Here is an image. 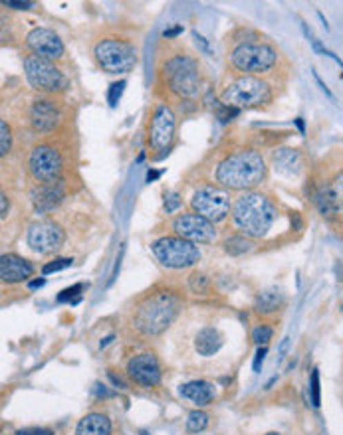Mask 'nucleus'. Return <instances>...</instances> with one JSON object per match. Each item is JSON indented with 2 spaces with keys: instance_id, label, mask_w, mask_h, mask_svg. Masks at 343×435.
Returning <instances> with one entry per match:
<instances>
[{
  "instance_id": "603ef678",
  "label": "nucleus",
  "mask_w": 343,
  "mask_h": 435,
  "mask_svg": "<svg viewBox=\"0 0 343 435\" xmlns=\"http://www.w3.org/2000/svg\"><path fill=\"white\" fill-rule=\"evenodd\" d=\"M296 125H298L299 133L304 135V133H306V125H304V121H302V117H298V119H296Z\"/></svg>"
},
{
  "instance_id": "8fccbe9b",
  "label": "nucleus",
  "mask_w": 343,
  "mask_h": 435,
  "mask_svg": "<svg viewBox=\"0 0 343 435\" xmlns=\"http://www.w3.org/2000/svg\"><path fill=\"white\" fill-rule=\"evenodd\" d=\"M288 345H290V338L286 336V338L282 340V345H280V350H278V356H280V358H284V354H286V348H288Z\"/></svg>"
},
{
  "instance_id": "58836bf2",
  "label": "nucleus",
  "mask_w": 343,
  "mask_h": 435,
  "mask_svg": "<svg viewBox=\"0 0 343 435\" xmlns=\"http://www.w3.org/2000/svg\"><path fill=\"white\" fill-rule=\"evenodd\" d=\"M16 435H54V432L46 427H26V429H18Z\"/></svg>"
},
{
  "instance_id": "9b49d317",
  "label": "nucleus",
  "mask_w": 343,
  "mask_h": 435,
  "mask_svg": "<svg viewBox=\"0 0 343 435\" xmlns=\"http://www.w3.org/2000/svg\"><path fill=\"white\" fill-rule=\"evenodd\" d=\"M64 166H66V160H64V153L60 151V146L48 143V141L32 146L28 160H26L28 174L36 184L62 178Z\"/></svg>"
},
{
  "instance_id": "c9c22d12",
  "label": "nucleus",
  "mask_w": 343,
  "mask_h": 435,
  "mask_svg": "<svg viewBox=\"0 0 343 435\" xmlns=\"http://www.w3.org/2000/svg\"><path fill=\"white\" fill-rule=\"evenodd\" d=\"M123 89H125V81H123V79L111 84L109 91H107V103H109V107H118L121 95H123Z\"/></svg>"
},
{
  "instance_id": "ea45409f",
  "label": "nucleus",
  "mask_w": 343,
  "mask_h": 435,
  "mask_svg": "<svg viewBox=\"0 0 343 435\" xmlns=\"http://www.w3.org/2000/svg\"><path fill=\"white\" fill-rule=\"evenodd\" d=\"M179 206H180L179 194H171V196L165 200V210H167V214H173Z\"/></svg>"
},
{
  "instance_id": "b1692460",
  "label": "nucleus",
  "mask_w": 343,
  "mask_h": 435,
  "mask_svg": "<svg viewBox=\"0 0 343 435\" xmlns=\"http://www.w3.org/2000/svg\"><path fill=\"white\" fill-rule=\"evenodd\" d=\"M284 307V295L280 291L270 289L260 293L254 301V311L258 315H274Z\"/></svg>"
},
{
  "instance_id": "a878e982",
  "label": "nucleus",
  "mask_w": 343,
  "mask_h": 435,
  "mask_svg": "<svg viewBox=\"0 0 343 435\" xmlns=\"http://www.w3.org/2000/svg\"><path fill=\"white\" fill-rule=\"evenodd\" d=\"M252 249V244L246 235H230L224 242V251L230 255H244Z\"/></svg>"
},
{
  "instance_id": "0eeeda50",
  "label": "nucleus",
  "mask_w": 343,
  "mask_h": 435,
  "mask_svg": "<svg viewBox=\"0 0 343 435\" xmlns=\"http://www.w3.org/2000/svg\"><path fill=\"white\" fill-rule=\"evenodd\" d=\"M224 105L234 109H266L274 102V86L266 77L237 75L221 91L219 97Z\"/></svg>"
},
{
  "instance_id": "6ab92c4d",
  "label": "nucleus",
  "mask_w": 343,
  "mask_h": 435,
  "mask_svg": "<svg viewBox=\"0 0 343 435\" xmlns=\"http://www.w3.org/2000/svg\"><path fill=\"white\" fill-rule=\"evenodd\" d=\"M66 198V180L58 178L52 182H38L30 188V200L38 214H48L56 210Z\"/></svg>"
},
{
  "instance_id": "49530a36",
  "label": "nucleus",
  "mask_w": 343,
  "mask_h": 435,
  "mask_svg": "<svg viewBox=\"0 0 343 435\" xmlns=\"http://www.w3.org/2000/svg\"><path fill=\"white\" fill-rule=\"evenodd\" d=\"M312 75H313V79H315V81H317V86L322 87V91H324V93H326V95H328L329 99H331V102H335V97H333V93H331V91H329V87L326 86V84H324V81H322V77H319V75H317V72H312Z\"/></svg>"
},
{
  "instance_id": "dca6fc26",
  "label": "nucleus",
  "mask_w": 343,
  "mask_h": 435,
  "mask_svg": "<svg viewBox=\"0 0 343 435\" xmlns=\"http://www.w3.org/2000/svg\"><path fill=\"white\" fill-rule=\"evenodd\" d=\"M28 123L34 133L50 135L60 127L62 105L54 97H36L28 107Z\"/></svg>"
},
{
  "instance_id": "7ed1b4c3",
  "label": "nucleus",
  "mask_w": 343,
  "mask_h": 435,
  "mask_svg": "<svg viewBox=\"0 0 343 435\" xmlns=\"http://www.w3.org/2000/svg\"><path fill=\"white\" fill-rule=\"evenodd\" d=\"M183 301L171 289L147 291L135 301L129 311V327L143 338H153L165 333L179 317Z\"/></svg>"
},
{
  "instance_id": "3c124183",
  "label": "nucleus",
  "mask_w": 343,
  "mask_h": 435,
  "mask_svg": "<svg viewBox=\"0 0 343 435\" xmlns=\"http://www.w3.org/2000/svg\"><path fill=\"white\" fill-rule=\"evenodd\" d=\"M161 176V171H149L147 173V182H153V180H157Z\"/></svg>"
},
{
  "instance_id": "393cba45",
  "label": "nucleus",
  "mask_w": 343,
  "mask_h": 435,
  "mask_svg": "<svg viewBox=\"0 0 343 435\" xmlns=\"http://www.w3.org/2000/svg\"><path fill=\"white\" fill-rule=\"evenodd\" d=\"M274 166L280 173L298 174L302 166V155L296 148H278L274 153Z\"/></svg>"
},
{
  "instance_id": "37998d69",
  "label": "nucleus",
  "mask_w": 343,
  "mask_h": 435,
  "mask_svg": "<svg viewBox=\"0 0 343 435\" xmlns=\"http://www.w3.org/2000/svg\"><path fill=\"white\" fill-rule=\"evenodd\" d=\"M107 376H109V380H111L118 388H121V390H125V388H127V382H125L121 376H118V374H115V370H109V372H107Z\"/></svg>"
},
{
  "instance_id": "f03ea898",
  "label": "nucleus",
  "mask_w": 343,
  "mask_h": 435,
  "mask_svg": "<svg viewBox=\"0 0 343 435\" xmlns=\"http://www.w3.org/2000/svg\"><path fill=\"white\" fill-rule=\"evenodd\" d=\"M268 166L262 153L252 146H242L226 153L214 166V182L224 190L250 192L264 184Z\"/></svg>"
},
{
  "instance_id": "39448f33",
  "label": "nucleus",
  "mask_w": 343,
  "mask_h": 435,
  "mask_svg": "<svg viewBox=\"0 0 343 435\" xmlns=\"http://www.w3.org/2000/svg\"><path fill=\"white\" fill-rule=\"evenodd\" d=\"M91 58L105 73H129L139 61L135 40L115 28H105L91 44Z\"/></svg>"
},
{
  "instance_id": "e433bc0d",
  "label": "nucleus",
  "mask_w": 343,
  "mask_h": 435,
  "mask_svg": "<svg viewBox=\"0 0 343 435\" xmlns=\"http://www.w3.org/2000/svg\"><path fill=\"white\" fill-rule=\"evenodd\" d=\"M4 6L16 8V10H30L36 4L34 2H20V0H4Z\"/></svg>"
},
{
  "instance_id": "864d4df0",
  "label": "nucleus",
  "mask_w": 343,
  "mask_h": 435,
  "mask_svg": "<svg viewBox=\"0 0 343 435\" xmlns=\"http://www.w3.org/2000/svg\"><path fill=\"white\" fill-rule=\"evenodd\" d=\"M266 435H280V434H276V432H272V434H266Z\"/></svg>"
},
{
  "instance_id": "a18cd8bd",
  "label": "nucleus",
  "mask_w": 343,
  "mask_h": 435,
  "mask_svg": "<svg viewBox=\"0 0 343 435\" xmlns=\"http://www.w3.org/2000/svg\"><path fill=\"white\" fill-rule=\"evenodd\" d=\"M93 392L100 396V398H113L115 396V392H111V390H107V386H104V384H95V388H93Z\"/></svg>"
},
{
  "instance_id": "1a4fd4ad",
  "label": "nucleus",
  "mask_w": 343,
  "mask_h": 435,
  "mask_svg": "<svg viewBox=\"0 0 343 435\" xmlns=\"http://www.w3.org/2000/svg\"><path fill=\"white\" fill-rule=\"evenodd\" d=\"M22 64H24L26 81L30 84L32 89H36L44 95H60L70 87L68 75L62 72L56 61L38 58L34 54H26Z\"/></svg>"
},
{
  "instance_id": "7c9ffc66",
  "label": "nucleus",
  "mask_w": 343,
  "mask_h": 435,
  "mask_svg": "<svg viewBox=\"0 0 343 435\" xmlns=\"http://www.w3.org/2000/svg\"><path fill=\"white\" fill-rule=\"evenodd\" d=\"M84 287H86L84 283H75V285H72V287H68V289L62 291L60 295L56 297V301H58V303H74V304L80 303V293L84 291Z\"/></svg>"
},
{
  "instance_id": "cd10ccee",
  "label": "nucleus",
  "mask_w": 343,
  "mask_h": 435,
  "mask_svg": "<svg viewBox=\"0 0 343 435\" xmlns=\"http://www.w3.org/2000/svg\"><path fill=\"white\" fill-rule=\"evenodd\" d=\"M228 40L234 46H239V44L258 42V40H262V36H260V32L252 28H237L232 34H228Z\"/></svg>"
},
{
  "instance_id": "f8f14e48",
  "label": "nucleus",
  "mask_w": 343,
  "mask_h": 435,
  "mask_svg": "<svg viewBox=\"0 0 343 435\" xmlns=\"http://www.w3.org/2000/svg\"><path fill=\"white\" fill-rule=\"evenodd\" d=\"M313 204L328 220L343 214V166H337L329 176H324L313 188Z\"/></svg>"
},
{
  "instance_id": "72a5a7b5",
  "label": "nucleus",
  "mask_w": 343,
  "mask_h": 435,
  "mask_svg": "<svg viewBox=\"0 0 343 435\" xmlns=\"http://www.w3.org/2000/svg\"><path fill=\"white\" fill-rule=\"evenodd\" d=\"M310 400H312L313 407H319L322 398H319V370L313 368L312 376H310Z\"/></svg>"
},
{
  "instance_id": "c85d7f7f",
  "label": "nucleus",
  "mask_w": 343,
  "mask_h": 435,
  "mask_svg": "<svg viewBox=\"0 0 343 435\" xmlns=\"http://www.w3.org/2000/svg\"><path fill=\"white\" fill-rule=\"evenodd\" d=\"M12 148V130L10 125L6 123V119L0 121V155L6 157Z\"/></svg>"
},
{
  "instance_id": "ddd939ff",
  "label": "nucleus",
  "mask_w": 343,
  "mask_h": 435,
  "mask_svg": "<svg viewBox=\"0 0 343 435\" xmlns=\"http://www.w3.org/2000/svg\"><path fill=\"white\" fill-rule=\"evenodd\" d=\"M191 208H193V212L210 220L212 224H219L232 212L230 194H228V190L221 188L216 184L201 186L191 198Z\"/></svg>"
},
{
  "instance_id": "f257e3e1",
  "label": "nucleus",
  "mask_w": 343,
  "mask_h": 435,
  "mask_svg": "<svg viewBox=\"0 0 343 435\" xmlns=\"http://www.w3.org/2000/svg\"><path fill=\"white\" fill-rule=\"evenodd\" d=\"M157 79L167 95L179 99L180 103L198 99L203 93L201 64L185 48H171L159 58Z\"/></svg>"
},
{
  "instance_id": "9d476101",
  "label": "nucleus",
  "mask_w": 343,
  "mask_h": 435,
  "mask_svg": "<svg viewBox=\"0 0 343 435\" xmlns=\"http://www.w3.org/2000/svg\"><path fill=\"white\" fill-rule=\"evenodd\" d=\"M151 251L157 261L169 269H187L201 261V251L193 242L179 235H165L151 244Z\"/></svg>"
},
{
  "instance_id": "a19ab883",
  "label": "nucleus",
  "mask_w": 343,
  "mask_h": 435,
  "mask_svg": "<svg viewBox=\"0 0 343 435\" xmlns=\"http://www.w3.org/2000/svg\"><path fill=\"white\" fill-rule=\"evenodd\" d=\"M8 208H10L8 196H6V192H2L0 194V218L2 220H6V216H8Z\"/></svg>"
},
{
  "instance_id": "09e8293b",
  "label": "nucleus",
  "mask_w": 343,
  "mask_h": 435,
  "mask_svg": "<svg viewBox=\"0 0 343 435\" xmlns=\"http://www.w3.org/2000/svg\"><path fill=\"white\" fill-rule=\"evenodd\" d=\"M44 283H46V279L44 277H40V279H34V281H30V283H28V287H30V289H38V287H42Z\"/></svg>"
},
{
  "instance_id": "423d86ee",
  "label": "nucleus",
  "mask_w": 343,
  "mask_h": 435,
  "mask_svg": "<svg viewBox=\"0 0 343 435\" xmlns=\"http://www.w3.org/2000/svg\"><path fill=\"white\" fill-rule=\"evenodd\" d=\"M282 54L280 50L268 40H258V42L239 44L232 46L228 52V64L230 70L237 75H268L280 66Z\"/></svg>"
},
{
  "instance_id": "412c9836",
  "label": "nucleus",
  "mask_w": 343,
  "mask_h": 435,
  "mask_svg": "<svg viewBox=\"0 0 343 435\" xmlns=\"http://www.w3.org/2000/svg\"><path fill=\"white\" fill-rule=\"evenodd\" d=\"M179 394L183 398L191 400L198 407L209 406L214 400V386L207 380H191L187 384H180Z\"/></svg>"
},
{
  "instance_id": "a211bd4d",
  "label": "nucleus",
  "mask_w": 343,
  "mask_h": 435,
  "mask_svg": "<svg viewBox=\"0 0 343 435\" xmlns=\"http://www.w3.org/2000/svg\"><path fill=\"white\" fill-rule=\"evenodd\" d=\"M127 376L143 388H155L161 384L163 372H161V364L153 352H141L129 358Z\"/></svg>"
},
{
  "instance_id": "20e7f679",
  "label": "nucleus",
  "mask_w": 343,
  "mask_h": 435,
  "mask_svg": "<svg viewBox=\"0 0 343 435\" xmlns=\"http://www.w3.org/2000/svg\"><path fill=\"white\" fill-rule=\"evenodd\" d=\"M232 220L240 232L250 240H260L278 220V206L264 192H242L232 204Z\"/></svg>"
},
{
  "instance_id": "5701e85b",
  "label": "nucleus",
  "mask_w": 343,
  "mask_h": 435,
  "mask_svg": "<svg viewBox=\"0 0 343 435\" xmlns=\"http://www.w3.org/2000/svg\"><path fill=\"white\" fill-rule=\"evenodd\" d=\"M75 435H111V421L105 414L91 412L77 421Z\"/></svg>"
},
{
  "instance_id": "2eb2a0df",
  "label": "nucleus",
  "mask_w": 343,
  "mask_h": 435,
  "mask_svg": "<svg viewBox=\"0 0 343 435\" xmlns=\"http://www.w3.org/2000/svg\"><path fill=\"white\" fill-rule=\"evenodd\" d=\"M26 242L36 253L48 255V253H56L64 246L66 232L60 224H56L52 220H42V222L32 224L30 230L26 233Z\"/></svg>"
},
{
  "instance_id": "473e14b6",
  "label": "nucleus",
  "mask_w": 343,
  "mask_h": 435,
  "mask_svg": "<svg viewBox=\"0 0 343 435\" xmlns=\"http://www.w3.org/2000/svg\"><path fill=\"white\" fill-rule=\"evenodd\" d=\"M272 334H274L272 327H268V325H258L252 331V340L258 347H266L270 340H272Z\"/></svg>"
},
{
  "instance_id": "f704fd0d",
  "label": "nucleus",
  "mask_w": 343,
  "mask_h": 435,
  "mask_svg": "<svg viewBox=\"0 0 343 435\" xmlns=\"http://www.w3.org/2000/svg\"><path fill=\"white\" fill-rule=\"evenodd\" d=\"M72 263H74L72 258H60V260L50 261V263H46L44 267H42V276H50V273H54V271H62V269L70 267Z\"/></svg>"
},
{
  "instance_id": "aec40b11",
  "label": "nucleus",
  "mask_w": 343,
  "mask_h": 435,
  "mask_svg": "<svg viewBox=\"0 0 343 435\" xmlns=\"http://www.w3.org/2000/svg\"><path fill=\"white\" fill-rule=\"evenodd\" d=\"M36 267L30 261L16 255V253H4L0 258V277L4 283H20L34 276Z\"/></svg>"
},
{
  "instance_id": "4468645a",
  "label": "nucleus",
  "mask_w": 343,
  "mask_h": 435,
  "mask_svg": "<svg viewBox=\"0 0 343 435\" xmlns=\"http://www.w3.org/2000/svg\"><path fill=\"white\" fill-rule=\"evenodd\" d=\"M173 232L193 244H212L216 240V226L196 212H185L173 220Z\"/></svg>"
},
{
  "instance_id": "79ce46f5",
  "label": "nucleus",
  "mask_w": 343,
  "mask_h": 435,
  "mask_svg": "<svg viewBox=\"0 0 343 435\" xmlns=\"http://www.w3.org/2000/svg\"><path fill=\"white\" fill-rule=\"evenodd\" d=\"M193 38H194V40H196V44H198V48H201V50H203L205 54H210L209 42H207V40H205V38H203V36H201V34H198L196 30H193Z\"/></svg>"
},
{
  "instance_id": "4c0bfd02",
  "label": "nucleus",
  "mask_w": 343,
  "mask_h": 435,
  "mask_svg": "<svg viewBox=\"0 0 343 435\" xmlns=\"http://www.w3.org/2000/svg\"><path fill=\"white\" fill-rule=\"evenodd\" d=\"M266 352H268V348L266 347H260L256 350V356H254V372H260V368H262V362H264V358H266Z\"/></svg>"
},
{
  "instance_id": "2f4dec72",
  "label": "nucleus",
  "mask_w": 343,
  "mask_h": 435,
  "mask_svg": "<svg viewBox=\"0 0 343 435\" xmlns=\"http://www.w3.org/2000/svg\"><path fill=\"white\" fill-rule=\"evenodd\" d=\"M214 105H212V109H214V113H216V117H219V121H221V123H228V121H230V119H232V117H237L240 113L239 109H234V107H228V105H224L223 102H221V99H219V102H216V99H214Z\"/></svg>"
},
{
  "instance_id": "4be33fe9",
  "label": "nucleus",
  "mask_w": 343,
  "mask_h": 435,
  "mask_svg": "<svg viewBox=\"0 0 343 435\" xmlns=\"http://www.w3.org/2000/svg\"><path fill=\"white\" fill-rule=\"evenodd\" d=\"M224 338L223 334L219 329H214V327H205V329H201L196 336H194V348H196V352L201 354V356H212V354H216L221 347H223Z\"/></svg>"
},
{
  "instance_id": "c756f323",
  "label": "nucleus",
  "mask_w": 343,
  "mask_h": 435,
  "mask_svg": "<svg viewBox=\"0 0 343 435\" xmlns=\"http://www.w3.org/2000/svg\"><path fill=\"white\" fill-rule=\"evenodd\" d=\"M209 287L210 281L205 273H198V271L191 273V277H189V289L193 291V293H196V295L209 293Z\"/></svg>"
},
{
  "instance_id": "bb28decb",
  "label": "nucleus",
  "mask_w": 343,
  "mask_h": 435,
  "mask_svg": "<svg viewBox=\"0 0 343 435\" xmlns=\"http://www.w3.org/2000/svg\"><path fill=\"white\" fill-rule=\"evenodd\" d=\"M187 432L189 434H201L209 427V414L203 412V409H193L187 418V423H185Z\"/></svg>"
},
{
  "instance_id": "de8ad7c7",
  "label": "nucleus",
  "mask_w": 343,
  "mask_h": 435,
  "mask_svg": "<svg viewBox=\"0 0 343 435\" xmlns=\"http://www.w3.org/2000/svg\"><path fill=\"white\" fill-rule=\"evenodd\" d=\"M179 34H183V26H175V28L165 30L163 38L165 40H173V38H177Z\"/></svg>"
},
{
  "instance_id": "6e6552de",
  "label": "nucleus",
  "mask_w": 343,
  "mask_h": 435,
  "mask_svg": "<svg viewBox=\"0 0 343 435\" xmlns=\"http://www.w3.org/2000/svg\"><path fill=\"white\" fill-rule=\"evenodd\" d=\"M177 141V115L167 103H155L147 127L151 160H163Z\"/></svg>"
},
{
  "instance_id": "c03bdc74",
  "label": "nucleus",
  "mask_w": 343,
  "mask_h": 435,
  "mask_svg": "<svg viewBox=\"0 0 343 435\" xmlns=\"http://www.w3.org/2000/svg\"><path fill=\"white\" fill-rule=\"evenodd\" d=\"M121 258H123V247L120 249V255H118V260H115V265H113V271H111V277H109V283H107V285H113V283H115L118 271H120L121 267Z\"/></svg>"
},
{
  "instance_id": "f3484780",
  "label": "nucleus",
  "mask_w": 343,
  "mask_h": 435,
  "mask_svg": "<svg viewBox=\"0 0 343 435\" xmlns=\"http://www.w3.org/2000/svg\"><path fill=\"white\" fill-rule=\"evenodd\" d=\"M24 46H26L28 54H34L38 58L50 59V61H60L66 56V48H64L60 36L54 30L42 28V26L32 28L26 34Z\"/></svg>"
}]
</instances>
